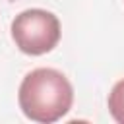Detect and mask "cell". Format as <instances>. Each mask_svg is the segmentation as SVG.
<instances>
[{
  "label": "cell",
  "mask_w": 124,
  "mask_h": 124,
  "mask_svg": "<svg viewBox=\"0 0 124 124\" xmlns=\"http://www.w3.org/2000/svg\"><path fill=\"white\" fill-rule=\"evenodd\" d=\"M108 112L110 116L118 122L124 124V79L116 81L108 93Z\"/></svg>",
  "instance_id": "3957f363"
},
{
  "label": "cell",
  "mask_w": 124,
  "mask_h": 124,
  "mask_svg": "<svg viewBox=\"0 0 124 124\" xmlns=\"http://www.w3.org/2000/svg\"><path fill=\"white\" fill-rule=\"evenodd\" d=\"M60 21L52 12L31 8L17 14L12 21V39L16 46L29 56L50 52L60 41Z\"/></svg>",
  "instance_id": "7a4b0ae2"
},
{
  "label": "cell",
  "mask_w": 124,
  "mask_h": 124,
  "mask_svg": "<svg viewBox=\"0 0 124 124\" xmlns=\"http://www.w3.org/2000/svg\"><path fill=\"white\" fill-rule=\"evenodd\" d=\"M17 103L29 120L52 124L72 108L74 87L62 72L54 68H35L21 79Z\"/></svg>",
  "instance_id": "6da1fadb"
}]
</instances>
